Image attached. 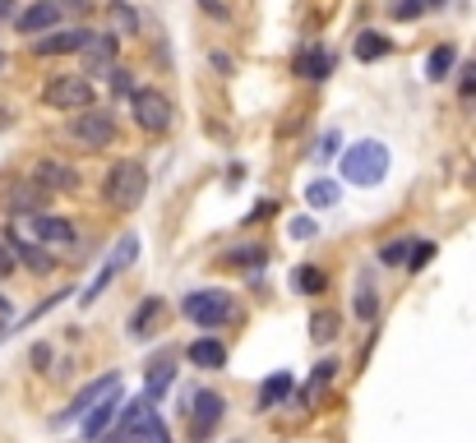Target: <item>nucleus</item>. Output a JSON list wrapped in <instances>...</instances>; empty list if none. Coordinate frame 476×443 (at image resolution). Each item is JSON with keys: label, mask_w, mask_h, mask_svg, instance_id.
<instances>
[{"label": "nucleus", "mask_w": 476, "mask_h": 443, "mask_svg": "<svg viewBox=\"0 0 476 443\" xmlns=\"http://www.w3.org/2000/svg\"><path fill=\"white\" fill-rule=\"evenodd\" d=\"M310 337H314V342H333V337H338V314H333V309L314 314V318H310Z\"/></svg>", "instance_id": "nucleus-29"}, {"label": "nucleus", "mask_w": 476, "mask_h": 443, "mask_svg": "<svg viewBox=\"0 0 476 443\" xmlns=\"http://www.w3.org/2000/svg\"><path fill=\"white\" fill-rule=\"evenodd\" d=\"M0 69H5V51H0Z\"/></svg>", "instance_id": "nucleus-44"}, {"label": "nucleus", "mask_w": 476, "mask_h": 443, "mask_svg": "<svg viewBox=\"0 0 476 443\" xmlns=\"http://www.w3.org/2000/svg\"><path fill=\"white\" fill-rule=\"evenodd\" d=\"M89 28H51L42 37H33V56H74V51H84L89 42Z\"/></svg>", "instance_id": "nucleus-12"}, {"label": "nucleus", "mask_w": 476, "mask_h": 443, "mask_svg": "<svg viewBox=\"0 0 476 443\" xmlns=\"http://www.w3.org/2000/svg\"><path fill=\"white\" fill-rule=\"evenodd\" d=\"M296 392V379H292V370H277V374H268L264 383H259V401H255V411H277L283 401Z\"/></svg>", "instance_id": "nucleus-17"}, {"label": "nucleus", "mask_w": 476, "mask_h": 443, "mask_svg": "<svg viewBox=\"0 0 476 443\" xmlns=\"http://www.w3.org/2000/svg\"><path fill=\"white\" fill-rule=\"evenodd\" d=\"M28 222V235L33 240H42L47 250H65L74 245V222L61 217V213H37V217H23Z\"/></svg>", "instance_id": "nucleus-11"}, {"label": "nucleus", "mask_w": 476, "mask_h": 443, "mask_svg": "<svg viewBox=\"0 0 476 443\" xmlns=\"http://www.w3.org/2000/svg\"><path fill=\"white\" fill-rule=\"evenodd\" d=\"M144 194H148V171L135 162V157H121V162L107 171V180H102V198H107V208H116V213H135L144 204Z\"/></svg>", "instance_id": "nucleus-2"}, {"label": "nucleus", "mask_w": 476, "mask_h": 443, "mask_svg": "<svg viewBox=\"0 0 476 443\" xmlns=\"http://www.w3.org/2000/svg\"><path fill=\"white\" fill-rule=\"evenodd\" d=\"M292 235L296 240H314V235H320V226H314V217H292Z\"/></svg>", "instance_id": "nucleus-34"}, {"label": "nucleus", "mask_w": 476, "mask_h": 443, "mask_svg": "<svg viewBox=\"0 0 476 443\" xmlns=\"http://www.w3.org/2000/svg\"><path fill=\"white\" fill-rule=\"evenodd\" d=\"M65 134L84 148V152H102L107 143H116V115L102 106H89V111H74V120L65 125Z\"/></svg>", "instance_id": "nucleus-5"}, {"label": "nucleus", "mask_w": 476, "mask_h": 443, "mask_svg": "<svg viewBox=\"0 0 476 443\" xmlns=\"http://www.w3.org/2000/svg\"><path fill=\"white\" fill-rule=\"evenodd\" d=\"M56 5H61V14H65V10H74V14H84V10H89V0H56Z\"/></svg>", "instance_id": "nucleus-39"}, {"label": "nucleus", "mask_w": 476, "mask_h": 443, "mask_svg": "<svg viewBox=\"0 0 476 443\" xmlns=\"http://www.w3.org/2000/svg\"><path fill=\"white\" fill-rule=\"evenodd\" d=\"M10 314H14V305H10V296H5V291H0V318H10Z\"/></svg>", "instance_id": "nucleus-41"}, {"label": "nucleus", "mask_w": 476, "mask_h": 443, "mask_svg": "<svg viewBox=\"0 0 476 443\" xmlns=\"http://www.w3.org/2000/svg\"><path fill=\"white\" fill-rule=\"evenodd\" d=\"M434 259V245H430V240H412V254H407V268L412 272H421L425 263Z\"/></svg>", "instance_id": "nucleus-33"}, {"label": "nucleus", "mask_w": 476, "mask_h": 443, "mask_svg": "<svg viewBox=\"0 0 476 443\" xmlns=\"http://www.w3.org/2000/svg\"><path fill=\"white\" fill-rule=\"evenodd\" d=\"M121 407H126L121 388H111V392H107V397L98 401V407H93V411L84 416V438H89V443H98V438H102V434H107V429L116 425V416H121Z\"/></svg>", "instance_id": "nucleus-16"}, {"label": "nucleus", "mask_w": 476, "mask_h": 443, "mask_svg": "<svg viewBox=\"0 0 476 443\" xmlns=\"http://www.w3.org/2000/svg\"><path fill=\"white\" fill-rule=\"evenodd\" d=\"M28 360H33V370H47V365H51V346H47V342H37V346L28 351Z\"/></svg>", "instance_id": "nucleus-35"}, {"label": "nucleus", "mask_w": 476, "mask_h": 443, "mask_svg": "<svg viewBox=\"0 0 476 443\" xmlns=\"http://www.w3.org/2000/svg\"><path fill=\"white\" fill-rule=\"evenodd\" d=\"M172 383H176V351H172V355H157L153 365H148V388H144V392L157 401V397H163Z\"/></svg>", "instance_id": "nucleus-22"}, {"label": "nucleus", "mask_w": 476, "mask_h": 443, "mask_svg": "<svg viewBox=\"0 0 476 443\" xmlns=\"http://www.w3.org/2000/svg\"><path fill=\"white\" fill-rule=\"evenodd\" d=\"M305 198H310L314 208H333L338 198H342V189H338V180L320 176V180H310V185H305Z\"/></svg>", "instance_id": "nucleus-25"}, {"label": "nucleus", "mask_w": 476, "mask_h": 443, "mask_svg": "<svg viewBox=\"0 0 476 443\" xmlns=\"http://www.w3.org/2000/svg\"><path fill=\"white\" fill-rule=\"evenodd\" d=\"M14 14V0H0V19H10Z\"/></svg>", "instance_id": "nucleus-43"}, {"label": "nucleus", "mask_w": 476, "mask_h": 443, "mask_svg": "<svg viewBox=\"0 0 476 443\" xmlns=\"http://www.w3.org/2000/svg\"><path fill=\"white\" fill-rule=\"evenodd\" d=\"M163 309H167V300H163V296H144V305L130 314V337H135V342L153 337V324L163 318Z\"/></svg>", "instance_id": "nucleus-21"}, {"label": "nucleus", "mask_w": 476, "mask_h": 443, "mask_svg": "<svg viewBox=\"0 0 476 443\" xmlns=\"http://www.w3.org/2000/svg\"><path fill=\"white\" fill-rule=\"evenodd\" d=\"M10 125H14V111H10V106H0V134H5Z\"/></svg>", "instance_id": "nucleus-40"}, {"label": "nucleus", "mask_w": 476, "mask_h": 443, "mask_svg": "<svg viewBox=\"0 0 476 443\" xmlns=\"http://www.w3.org/2000/svg\"><path fill=\"white\" fill-rule=\"evenodd\" d=\"M407 254H412V240H388V245L379 250V259H384L388 268H398V263L407 268Z\"/></svg>", "instance_id": "nucleus-31"}, {"label": "nucleus", "mask_w": 476, "mask_h": 443, "mask_svg": "<svg viewBox=\"0 0 476 443\" xmlns=\"http://www.w3.org/2000/svg\"><path fill=\"white\" fill-rule=\"evenodd\" d=\"M28 180H33V185H42L47 194H65V189L79 185V171H74L70 162H61V157H42V162L33 167Z\"/></svg>", "instance_id": "nucleus-14"}, {"label": "nucleus", "mask_w": 476, "mask_h": 443, "mask_svg": "<svg viewBox=\"0 0 476 443\" xmlns=\"http://www.w3.org/2000/svg\"><path fill=\"white\" fill-rule=\"evenodd\" d=\"M116 47H121V42H116V37L111 32H93L89 37V42H84V51H79V56H84V74H102V69H111V60H116Z\"/></svg>", "instance_id": "nucleus-18"}, {"label": "nucleus", "mask_w": 476, "mask_h": 443, "mask_svg": "<svg viewBox=\"0 0 476 443\" xmlns=\"http://www.w3.org/2000/svg\"><path fill=\"white\" fill-rule=\"evenodd\" d=\"M47 189L42 185H33V180H19V185H10L5 189V208L14 213V217H37V213H47Z\"/></svg>", "instance_id": "nucleus-15"}, {"label": "nucleus", "mask_w": 476, "mask_h": 443, "mask_svg": "<svg viewBox=\"0 0 476 443\" xmlns=\"http://www.w3.org/2000/svg\"><path fill=\"white\" fill-rule=\"evenodd\" d=\"M200 5H204V10H209V14H218V19H222V14H227V10H222V5H218V0H200Z\"/></svg>", "instance_id": "nucleus-42"}, {"label": "nucleus", "mask_w": 476, "mask_h": 443, "mask_svg": "<svg viewBox=\"0 0 476 443\" xmlns=\"http://www.w3.org/2000/svg\"><path fill=\"white\" fill-rule=\"evenodd\" d=\"M130 111H135V125L148 130V134H167L172 120H176L172 97H167L163 88H135V93H130Z\"/></svg>", "instance_id": "nucleus-6"}, {"label": "nucleus", "mask_w": 476, "mask_h": 443, "mask_svg": "<svg viewBox=\"0 0 476 443\" xmlns=\"http://www.w3.org/2000/svg\"><path fill=\"white\" fill-rule=\"evenodd\" d=\"M181 314L190 318L194 328H204V333H222L227 324H236V296L231 291H190L181 300Z\"/></svg>", "instance_id": "nucleus-4"}, {"label": "nucleus", "mask_w": 476, "mask_h": 443, "mask_svg": "<svg viewBox=\"0 0 476 443\" xmlns=\"http://www.w3.org/2000/svg\"><path fill=\"white\" fill-rule=\"evenodd\" d=\"M375 314H379L375 287H370V281H361V287H356V318H366V324H375Z\"/></svg>", "instance_id": "nucleus-30"}, {"label": "nucleus", "mask_w": 476, "mask_h": 443, "mask_svg": "<svg viewBox=\"0 0 476 443\" xmlns=\"http://www.w3.org/2000/svg\"><path fill=\"white\" fill-rule=\"evenodd\" d=\"M384 176H388V148L379 139H361L342 152V180L347 185L375 189V185H384Z\"/></svg>", "instance_id": "nucleus-3"}, {"label": "nucleus", "mask_w": 476, "mask_h": 443, "mask_svg": "<svg viewBox=\"0 0 476 443\" xmlns=\"http://www.w3.org/2000/svg\"><path fill=\"white\" fill-rule=\"evenodd\" d=\"M333 152H338V134L329 130V134L320 139V148H314V157H320V162H324V157H333Z\"/></svg>", "instance_id": "nucleus-37"}, {"label": "nucleus", "mask_w": 476, "mask_h": 443, "mask_svg": "<svg viewBox=\"0 0 476 443\" xmlns=\"http://www.w3.org/2000/svg\"><path fill=\"white\" fill-rule=\"evenodd\" d=\"M185 360H190L194 370H222V365H227V346L209 333V337H200V342L185 346Z\"/></svg>", "instance_id": "nucleus-19"}, {"label": "nucleus", "mask_w": 476, "mask_h": 443, "mask_svg": "<svg viewBox=\"0 0 476 443\" xmlns=\"http://www.w3.org/2000/svg\"><path fill=\"white\" fill-rule=\"evenodd\" d=\"M14 268H19V259H14V250L5 245V240H0V277H10Z\"/></svg>", "instance_id": "nucleus-36"}, {"label": "nucleus", "mask_w": 476, "mask_h": 443, "mask_svg": "<svg viewBox=\"0 0 476 443\" xmlns=\"http://www.w3.org/2000/svg\"><path fill=\"white\" fill-rule=\"evenodd\" d=\"M333 374H338V360H320V365H314V379H310V388H305V397H301L305 407H310L314 397H320V388L333 383Z\"/></svg>", "instance_id": "nucleus-28"}, {"label": "nucleus", "mask_w": 476, "mask_h": 443, "mask_svg": "<svg viewBox=\"0 0 476 443\" xmlns=\"http://www.w3.org/2000/svg\"><path fill=\"white\" fill-rule=\"evenodd\" d=\"M116 420H121V425H111L98 443H172V429L163 425V416H157L148 392L135 397V401H126V411L116 416Z\"/></svg>", "instance_id": "nucleus-1"}, {"label": "nucleus", "mask_w": 476, "mask_h": 443, "mask_svg": "<svg viewBox=\"0 0 476 443\" xmlns=\"http://www.w3.org/2000/svg\"><path fill=\"white\" fill-rule=\"evenodd\" d=\"M440 5H444V0H393L388 14L398 19V23H412V19H421L425 10H440Z\"/></svg>", "instance_id": "nucleus-26"}, {"label": "nucleus", "mask_w": 476, "mask_h": 443, "mask_svg": "<svg viewBox=\"0 0 476 443\" xmlns=\"http://www.w3.org/2000/svg\"><path fill=\"white\" fill-rule=\"evenodd\" d=\"M111 388H121V374H116V370H107V374H98L93 383H84V388H79L74 392V401H70V407H65V416H56V425H70V420H84L93 407H98V401L111 392Z\"/></svg>", "instance_id": "nucleus-10"}, {"label": "nucleus", "mask_w": 476, "mask_h": 443, "mask_svg": "<svg viewBox=\"0 0 476 443\" xmlns=\"http://www.w3.org/2000/svg\"><path fill=\"white\" fill-rule=\"evenodd\" d=\"M93 78L89 74H56L51 84L42 88V102L51 111H89L93 106Z\"/></svg>", "instance_id": "nucleus-7"}, {"label": "nucleus", "mask_w": 476, "mask_h": 443, "mask_svg": "<svg viewBox=\"0 0 476 443\" xmlns=\"http://www.w3.org/2000/svg\"><path fill=\"white\" fill-rule=\"evenodd\" d=\"M222 416H227V401H222L218 392L200 388V392H194V407H190V438H194V443L213 438V429L222 425Z\"/></svg>", "instance_id": "nucleus-9"}, {"label": "nucleus", "mask_w": 476, "mask_h": 443, "mask_svg": "<svg viewBox=\"0 0 476 443\" xmlns=\"http://www.w3.org/2000/svg\"><path fill=\"white\" fill-rule=\"evenodd\" d=\"M458 93H462V97H476V65H471V69H462V84H458Z\"/></svg>", "instance_id": "nucleus-38"}, {"label": "nucleus", "mask_w": 476, "mask_h": 443, "mask_svg": "<svg viewBox=\"0 0 476 443\" xmlns=\"http://www.w3.org/2000/svg\"><path fill=\"white\" fill-rule=\"evenodd\" d=\"M292 69H296L301 78H329V74H333V56H329L320 42H314V47H301V51H296Z\"/></svg>", "instance_id": "nucleus-20"}, {"label": "nucleus", "mask_w": 476, "mask_h": 443, "mask_svg": "<svg viewBox=\"0 0 476 443\" xmlns=\"http://www.w3.org/2000/svg\"><path fill=\"white\" fill-rule=\"evenodd\" d=\"M453 65H458V51H453V47H434V51L425 56V78H430V84H440V78L453 74Z\"/></svg>", "instance_id": "nucleus-24"}, {"label": "nucleus", "mask_w": 476, "mask_h": 443, "mask_svg": "<svg viewBox=\"0 0 476 443\" xmlns=\"http://www.w3.org/2000/svg\"><path fill=\"white\" fill-rule=\"evenodd\" d=\"M356 60H384L388 51H393V42H388V37L384 32H375V28H366L361 37H356Z\"/></svg>", "instance_id": "nucleus-23"}, {"label": "nucleus", "mask_w": 476, "mask_h": 443, "mask_svg": "<svg viewBox=\"0 0 476 443\" xmlns=\"http://www.w3.org/2000/svg\"><path fill=\"white\" fill-rule=\"evenodd\" d=\"M292 281H296V291H305V296H320V291L329 287V272L305 263V268H296V272H292Z\"/></svg>", "instance_id": "nucleus-27"}, {"label": "nucleus", "mask_w": 476, "mask_h": 443, "mask_svg": "<svg viewBox=\"0 0 476 443\" xmlns=\"http://www.w3.org/2000/svg\"><path fill=\"white\" fill-rule=\"evenodd\" d=\"M264 254H268L264 245H250V250L241 245V250H231V254H227V263H236V268H259V263H264Z\"/></svg>", "instance_id": "nucleus-32"}, {"label": "nucleus", "mask_w": 476, "mask_h": 443, "mask_svg": "<svg viewBox=\"0 0 476 443\" xmlns=\"http://www.w3.org/2000/svg\"><path fill=\"white\" fill-rule=\"evenodd\" d=\"M61 5L56 0H33L28 10H19L14 14V28L23 32V37H42V32H51V28H61Z\"/></svg>", "instance_id": "nucleus-13"}, {"label": "nucleus", "mask_w": 476, "mask_h": 443, "mask_svg": "<svg viewBox=\"0 0 476 443\" xmlns=\"http://www.w3.org/2000/svg\"><path fill=\"white\" fill-rule=\"evenodd\" d=\"M0 240H5V245L14 250V259H19V263H23L28 272H37V277L56 272V254H51V250L42 245V240H33L23 222H10V226H5V235H0Z\"/></svg>", "instance_id": "nucleus-8"}]
</instances>
